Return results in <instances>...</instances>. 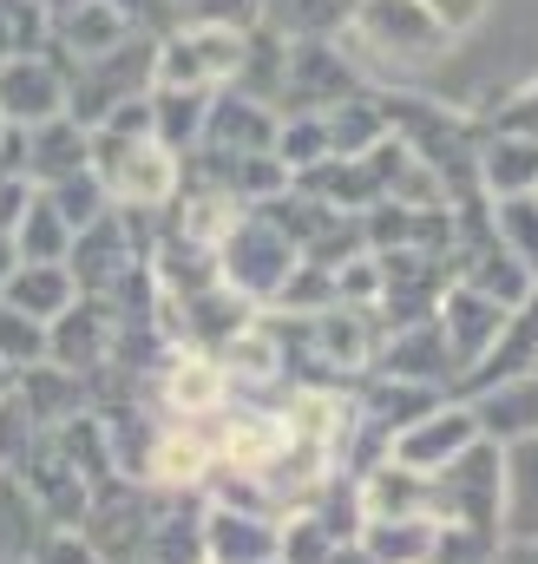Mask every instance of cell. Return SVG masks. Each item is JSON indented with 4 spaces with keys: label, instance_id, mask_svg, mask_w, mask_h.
<instances>
[{
    "label": "cell",
    "instance_id": "obj_35",
    "mask_svg": "<svg viewBox=\"0 0 538 564\" xmlns=\"http://www.w3.org/2000/svg\"><path fill=\"white\" fill-rule=\"evenodd\" d=\"M26 204H33L26 177H20V171H0V230H7V237H13V224L26 217Z\"/></svg>",
    "mask_w": 538,
    "mask_h": 564
},
{
    "label": "cell",
    "instance_id": "obj_14",
    "mask_svg": "<svg viewBox=\"0 0 538 564\" xmlns=\"http://www.w3.org/2000/svg\"><path fill=\"white\" fill-rule=\"evenodd\" d=\"M224 401H230V368L217 361V348L184 341L164 361V408L177 421H204V414H224Z\"/></svg>",
    "mask_w": 538,
    "mask_h": 564
},
{
    "label": "cell",
    "instance_id": "obj_20",
    "mask_svg": "<svg viewBox=\"0 0 538 564\" xmlns=\"http://www.w3.org/2000/svg\"><path fill=\"white\" fill-rule=\"evenodd\" d=\"M0 302H13L20 315H33V322H53V315H66L73 302H79V282L66 263H20L7 289H0Z\"/></svg>",
    "mask_w": 538,
    "mask_h": 564
},
{
    "label": "cell",
    "instance_id": "obj_17",
    "mask_svg": "<svg viewBox=\"0 0 538 564\" xmlns=\"http://www.w3.org/2000/svg\"><path fill=\"white\" fill-rule=\"evenodd\" d=\"M211 473H217V453H211V440H204L197 426H164V433H151L144 466H138V479H151V486H164V492H197V486H211Z\"/></svg>",
    "mask_w": 538,
    "mask_h": 564
},
{
    "label": "cell",
    "instance_id": "obj_7",
    "mask_svg": "<svg viewBox=\"0 0 538 564\" xmlns=\"http://www.w3.org/2000/svg\"><path fill=\"white\" fill-rule=\"evenodd\" d=\"M276 151V112L250 93H211V112H204V132H197V158H204V177H224L250 158Z\"/></svg>",
    "mask_w": 538,
    "mask_h": 564
},
{
    "label": "cell",
    "instance_id": "obj_4",
    "mask_svg": "<svg viewBox=\"0 0 538 564\" xmlns=\"http://www.w3.org/2000/svg\"><path fill=\"white\" fill-rule=\"evenodd\" d=\"M244 46L250 26H224V20H184L158 59H151V86H191V93H224L244 73Z\"/></svg>",
    "mask_w": 538,
    "mask_h": 564
},
{
    "label": "cell",
    "instance_id": "obj_16",
    "mask_svg": "<svg viewBox=\"0 0 538 564\" xmlns=\"http://www.w3.org/2000/svg\"><path fill=\"white\" fill-rule=\"evenodd\" d=\"M466 408H473V421H480V440H493V446L538 440V368L506 375V381L466 394Z\"/></svg>",
    "mask_w": 538,
    "mask_h": 564
},
{
    "label": "cell",
    "instance_id": "obj_11",
    "mask_svg": "<svg viewBox=\"0 0 538 564\" xmlns=\"http://www.w3.org/2000/svg\"><path fill=\"white\" fill-rule=\"evenodd\" d=\"M79 532H86V545H93L106 564L138 558V552H144V532H151V499H144L132 479L119 473V479H106V486L93 492V506H86Z\"/></svg>",
    "mask_w": 538,
    "mask_h": 564
},
{
    "label": "cell",
    "instance_id": "obj_12",
    "mask_svg": "<svg viewBox=\"0 0 538 564\" xmlns=\"http://www.w3.org/2000/svg\"><path fill=\"white\" fill-rule=\"evenodd\" d=\"M375 375L420 381V388H453V381H460L453 348H446V335H440L433 315H413V322H401L388 341H375Z\"/></svg>",
    "mask_w": 538,
    "mask_h": 564
},
{
    "label": "cell",
    "instance_id": "obj_36",
    "mask_svg": "<svg viewBox=\"0 0 538 564\" xmlns=\"http://www.w3.org/2000/svg\"><path fill=\"white\" fill-rule=\"evenodd\" d=\"M493 564H538V545H519V539H499Z\"/></svg>",
    "mask_w": 538,
    "mask_h": 564
},
{
    "label": "cell",
    "instance_id": "obj_23",
    "mask_svg": "<svg viewBox=\"0 0 538 564\" xmlns=\"http://www.w3.org/2000/svg\"><path fill=\"white\" fill-rule=\"evenodd\" d=\"M506 539L538 545V440L506 446Z\"/></svg>",
    "mask_w": 538,
    "mask_h": 564
},
{
    "label": "cell",
    "instance_id": "obj_9",
    "mask_svg": "<svg viewBox=\"0 0 538 564\" xmlns=\"http://www.w3.org/2000/svg\"><path fill=\"white\" fill-rule=\"evenodd\" d=\"M506 302L499 295H486V289H473V282H446L440 289V302H433V322H440V335H446V348H453V368H460V381L493 355V341H499V328H506ZM453 381V388H460Z\"/></svg>",
    "mask_w": 538,
    "mask_h": 564
},
{
    "label": "cell",
    "instance_id": "obj_40",
    "mask_svg": "<svg viewBox=\"0 0 538 564\" xmlns=\"http://www.w3.org/2000/svg\"><path fill=\"white\" fill-rule=\"evenodd\" d=\"M413 564H433V558H413Z\"/></svg>",
    "mask_w": 538,
    "mask_h": 564
},
{
    "label": "cell",
    "instance_id": "obj_42",
    "mask_svg": "<svg viewBox=\"0 0 538 564\" xmlns=\"http://www.w3.org/2000/svg\"><path fill=\"white\" fill-rule=\"evenodd\" d=\"M269 564H282V558H269Z\"/></svg>",
    "mask_w": 538,
    "mask_h": 564
},
{
    "label": "cell",
    "instance_id": "obj_39",
    "mask_svg": "<svg viewBox=\"0 0 538 564\" xmlns=\"http://www.w3.org/2000/svg\"><path fill=\"white\" fill-rule=\"evenodd\" d=\"M0 564H33V558H0Z\"/></svg>",
    "mask_w": 538,
    "mask_h": 564
},
{
    "label": "cell",
    "instance_id": "obj_28",
    "mask_svg": "<svg viewBox=\"0 0 538 564\" xmlns=\"http://www.w3.org/2000/svg\"><path fill=\"white\" fill-rule=\"evenodd\" d=\"M46 197H53V210L66 217V230L79 237L93 217H106L112 210V197H106V184H99V171H73V177H60V184H46Z\"/></svg>",
    "mask_w": 538,
    "mask_h": 564
},
{
    "label": "cell",
    "instance_id": "obj_25",
    "mask_svg": "<svg viewBox=\"0 0 538 564\" xmlns=\"http://www.w3.org/2000/svg\"><path fill=\"white\" fill-rule=\"evenodd\" d=\"M46 532H53V525H46V512L33 506V492H26L13 473H0V558H33Z\"/></svg>",
    "mask_w": 538,
    "mask_h": 564
},
{
    "label": "cell",
    "instance_id": "obj_26",
    "mask_svg": "<svg viewBox=\"0 0 538 564\" xmlns=\"http://www.w3.org/2000/svg\"><path fill=\"white\" fill-rule=\"evenodd\" d=\"M13 250H20V263H66L73 230H66V217L53 210V197H46V191H40V197L26 204V217L13 224Z\"/></svg>",
    "mask_w": 538,
    "mask_h": 564
},
{
    "label": "cell",
    "instance_id": "obj_41",
    "mask_svg": "<svg viewBox=\"0 0 538 564\" xmlns=\"http://www.w3.org/2000/svg\"><path fill=\"white\" fill-rule=\"evenodd\" d=\"M0 132H7V119H0Z\"/></svg>",
    "mask_w": 538,
    "mask_h": 564
},
{
    "label": "cell",
    "instance_id": "obj_29",
    "mask_svg": "<svg viewBox=\"0 0 538 564\" xmlns=\"http://www.w3.org/2000/svg\"><path fill=\"white\" fill-rule=\"evenodd\" d=\"M0 361L20 375V368H40L46 361V322L20 315L13 302H0Z\"/></svg>",
    "mask_w": 538,
    "mask_h": 564
},
{
    "label": "cell",
    "instance_id": "obj_34",
    "mask_svg": "<svg viewBox=\"0 0 538 564\" xmlns=\"http://www.w3.org/2000/svg\"><path fill=\"white\" fill-rule=\"evenodd\" d=\"M499 126H506V132H526V139H538V79H532V86H519V93L499 106Z\"/></svg>",
    "mask_w": 538,
    "mask_h": 564
},
{
    "label": "cell",
    "instance_id": "obj_38",
    "mask_svg": "<svg viewBox=\"0 0 538 564\" xmlns=\"http://www.w3.org/2000/svg\"><path fill=\"white\" fill-rule=\"evenodd\" d=\"M329 564H375V558H368L362 545H342V552H335V558H329Z\"/></svg>",
    "mask_w": 538,
    "mask_h": 564
},
{
    "label": "cell",
    "instance_id": "obj_37",
    "mask_svg": "<svg viewBox=\"0 0 538 564\" xmlns=\"http://www.w3.org/2000/svg\"><path fill=\"white\" fill-rule=\"evenodd\" d=\"M13 270H20V250H13V237L0 230V289H7V276H13Z\"/></svg>",
    "mask_w": 538,
    "mask_h": 564
},
{
    "label": "cell",
    "instance_id": "obj_13",
    "mask_svg": "<svg viewBox=\"0 0 538 564\" xmlns=\"http://www.w3.org/2000/svg\"><path fill=\"white\" fill-rule=\"evenodd\" d=\"M276 558V512L211 499L204 506V564H269Z\"/></svg>",
    "mask_w": 538,
    "mask_h": 564
},
{
    "label": "cell",
    "instance_id": "obj_2",
    "mask_svg": "<svg viewBox=\"0 0 538 564\" xmlns=\"http://www.w3.org/2000/svg\"><path fill=\"white\" fill-rule=\"evenodd\" d=\"M433 519L440 532L506 539V446L473 440L453 466L433 473Z\"/></svg>",
    "mask_w": 538,
    "mask_h": 564
},
{
    "label": "cell",
    "instance_id": "obj_32",
    "mask_svg": "<svg viewBox=\"0 0 538 564\" xmlns=\"http://www.w3.org/2000/svg\"><path fill=\"white\" fill-rule=\"evenodd\" d=\"M420 7H427V13H433L446 33H453V40H466V33H473L486 13H493V0H420Z\"/></svg>",
    "mask_w": 538,
    "mask_h": 564
},
{
    "label": "cell",
    "instance_id": "obj_8",
    "mask_svg": "<svg viewBox=\"0 0 538 564\" xmlns=\"http://www.w3.org/2000/svg\"><path fill=\"white\" fill-rule=\"evenodd\" d=\"M355 93H362V73H355V53L342 40H289L276 106H289V112H329V106H342Z\"/></svg>",
    "mask_w": 538,
    "mask_h": 564
},
{
    "label": "cell",
    "instance_id": "obj_22",
    "mask_svg": "<svg viewBox=\"0 0 538 564\" xmlns=\"http://www.w3.org/2000/svg\"><path fill=\"white\" fill-rule=\"evenodd\" d=\"M348 20V0H257V26L276 40H335Z\"/></svg>",
    "mask_w": 538,
    "mask_h": 564
},
{
    "label": "cell",
    "instance_id": "obj_21",
    "mask_svg": "<svg viewBox=\"0 0 538 564\" xmlns=\"http://www.w3.org/2000/svg\"><path fill=\"white\" fill-rule=\"evenodd\" d=\"M60 40H66L73 59H99V53H112V46L132 40V13H126L119 0H79V7L60 20Z\"/></svg>",
    "mask_w": 538,
    "mask_h": 564
},
{
    "label": "cell",
    "instance_id": "obj_31",
    "mask_svg": "<svg viewBox=\"0 0 538 564\" xmlns=\"http://www.w3.org/2000/svg\"><path fill=\"white\" fill-rule=\"evenodd\" d=\"M33 564H106V558L86 545V532H79V525H53V532L40 539Z\"/></svg>",
    "mask_w": 538,
    "mask_h": 564
},
{
    "label": "cell",
    "instance_id": "obj_27",
    "mask_svg": "<svg viewBox=\"0 0 538 564\" xmlns=\"http://www.w3.org/2000/svg\"><path fill=\"white\" fill-rule=\"evenodd\" d=\"M493 237L538 276V191L532 197H493Z\"/></svg>",
    "mask_w": 538,
    "mask_h": 564
},
{
    "label": "cell",
    "instance_id": "obj_24",
    "mask_svg": "<svg viewBox=\"0 0 538 564\" xmlns=\"http://www.w3.org/2000/svg\"><path fill=\"white\" fill-rule=\"evenodd\" d=\"M355 545L375 564H413V558H433L440 525H433V519H368V525L355 532Z\"/></svg>",
    "mask_w": 538,
    "mask_h": 564
},
{
    "label": "cell",
    "instance_id": "obj_18",
    "mask_svg": "<svg viewBox=\"0 0 538 564\" xmlns=\"http://www.w3.org/2000/svg\"><path fill=\"white\" fill-rule=\"evenodd\" d=\"M473 177L486 184V197H532L538 191V139L493 126L473 144Z\"/></svg>",
    "mask_w": 538,
    "mask_h": 564
},
{
    "label": "cell",
    "instance_id": "obj_43",
    "mask_svg": "<svg viewBox=\"0 0 538 564\" xmlns=\"http://www.w3.org/2000/svg\"><path fill=\"white\" fill-rule=\"evenodd\" d=\"M126 564H138V558H126Z\"/></svg>",
    "mask_w": 538,
    "mask_h": 564
},
{
    "label": "cell",
    "instance_id": "obj_10",
    "mask_svg": "<svg viewBox=\"0 0 538 564\" xmlns=\"http://www.w3.org/2000/svg\"><path fill=\"white\" fill-rule=\"evenodd\" d=\"M473 440H480L473 408H466L460 394H446L440 408H427L413 426H401V433L388 440V459H395V466H407V473H427V479H433V473H440V466H453Z\"/></svg>",
    "mask_w": 538,
    "mask_h": 564
},
{
    "label": "cell",
    "instance_id": "obj_33",
    "mask_svg": "<svg viewBox=\"0 0 538 564\" xmlns=\"http://www.w3.org/2000/svg\"><path fill=\"white\" fill-rule=\"evenodd\" d=\"M184 20H224V26H250L257 20V0H177Z\"/></svg>",
    "mask_w": 538,
    "mask_h": 564
},
{
    "label": "cell",
    "instance_id": "obj_3",
    "mask_svg": "<svg viewBox=\"0 0 538 564\" xmlns=\"http://www.w3.org/2000/svg\"><path fill=\"white\" fill-rule=\"evenodd\" d=\"M295 263H302V243L269 217L263 204H250L217 243V282L237 289L244 302H276L282 282L295 276Z\"/></svg>",
    "mask_w": 538,
    "mask_h": 564
},
{
    "label": "cell",
    "instance_id": "obj_6",
    "mask_svg": "<svg viewBox=\"0 0 538 564\" xmlns=\"http://www.w3.org/2000/svg\"><path fill=\"white\" fill-rule=\"evenodd\" d=\"M66 270L79 282V295H126L132 282L151 276V257L138 250V224L132 210H106V217H93L79 237H73V250H66Z\"/></svg>",
    "mask_w": 538,
    "mask_h": 564
},
{
    "label": "cell",
    "instance_id": "obj_5",
    "mask_svg": "<svg viewBox=\"0 0 538 564\" xmlns=\"http://www.w3.org/2000/svg\"><path fill=\"white\" fill-rule=\"evenodd\" d=\"M93 171L119 210H164L177 197V151L158 144L151 132H138V139L93 132Z\"/></svg>",
    "mask_w": 538,
    "mask_h": 564
},
{
    "label": "cell",
    "instance_id": "obj_15",
    "mask_svg": "<svg viewBox=\"0 0 538 564\" xmlns=\"http://www.w3.org/2000/svg\"><path fill=\"white\" fill-rule=\"evenodd\" d=\"M66 112V73L40 53L0 66V119L7 126H46Z\"/></svg>",
    "mask_w": 538,
    "mask_h": 564
},
{
    "label": "cell",
    "instance_id": "obj_19",
    "mask_svg": "<svg viewBox=\"0 0 538 564\" xmlns=\"http://www.w3.org/2000/svg\"><path fill=\"white\" fill-rule=\"evenodd\" d=\"M26 171L46 177V184H60L73 171H93V132L66 112L46 119V126H26Z\"/></svg>",
    "mask_w": 538,
    "mask_h": 564
},
{
    "label": "cell",
    "instance_id": "obj_1",
    "mask_svg": "<svg viewBox=\"0 0 538 564\" xmlns=\"http://www.w3.org/2000/svg\"><path fill=\"white\" fill-rule=\"evenodd\" d=\"M342 46L395 79L413 73H433L460 40L420 7V0H348V20H342Z\"/></svg>",
    "mask_w": 538,
    "mask_h": 564
},
{
    "label": "cell",
    "instance_id": "obj_30",
    "mask_svg": "<svg viewBox=\"0 0 538 564\" xmlns=\"http://www.w3.org/2000/svg\"><path fill=\"white\" fill-rule=\"evenodd\" d=\"M40 33H46V7L40 0H0V53L7 59L40 53Z\"/></svg>",
    "mask_w": 538,
    "mask_h": 564
}]
</instances>
